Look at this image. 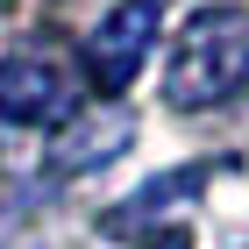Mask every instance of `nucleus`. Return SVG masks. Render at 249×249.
<instances>
[{
  "label": "nucleus",
  "mask_w": 249,
  "mask_h": 249,
  "mask_svg": "<svg viewBox=\"0 0 249 249\" xmlns=\"http://www.w3.org/2000/svg\"><path fill=\"white\" fill-rule=\"evenodd\" d=\"M242 78H249V7H235V0L192 7L171 43V64H164V100L185 107V114L221 107Z\"/></svg>",
  "instance_id": "obj_1"
},
{
  "label": "nucleus",
  "mask_w": 249,
  "mask_h": 249,
  "mask_svg": "<svg viewBox=\"0 0 249 249\" xmlns=\"http://www.w3.org/2000/svg\"><path fill=\"white\" fill-rule=\"evenodd\" d=\"M150 43H157V0H121L114 15L78 43L86 86H93L100 100H121L135 86V71H142V57H150Z\"/></svg>",
  "instance_id": "obj_3"
},
{
  "label": "nucleus",
  "mask_w": 249,
  "mask_h": 249,
  "mask_svg": "<svg viewBox=\"0 0 249 249\" xmlns=\"http://www.w3.org/2000/svg\"><path fill=\"white\" fill-rule=\"evenodd\" d=\"M121 150H135V114L121 107V100H107V107H93V114H78L71 128L50 142V171H100V164H114Z\"/></svg>",
  "instance_id": "obj_4"
},
{
  "label": "nucleus",
  "mask_w": 249,
  "mask_h": 249,
  "mask_svg": "<svg viewBox=\"0 0 249 249\" xmlns=\"http://www.w3.org/2000/svg\"><path fill=\"white\" fill-rule=\"evenodd\" d=\"M78 93H86V71H78L71 43H57V36H29L21 50L0 57V121H15V128L71 121Z\"/></svg>",
  "instance_id": "obj_2"
}]
</instances>
